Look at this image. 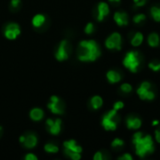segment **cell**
<instances>
[{"label": "cell", "mask_w": 160, "mask_h": 160, "mask_svg": "<svg viewBox=\"0 0 160 160\" xmlns=\"http://www.w3.org/2000/svg\"><path fill=\"white\" fill-rule=\"evenodd\" d=\"M64 153H82V148L78 145V143L76 142V141L74 140H69V141H66L64 142Z\"/></svg>", "instance_id": "10"}, {"label": "cell", "mask_w": 160, "mask_h": 160, "mask_svg": "<svg viewBox=\"0 0 160 160\" xmlns=\"http://www.w3.org/2000/svg\"><path fill=\"white\" fill-rule=\"evenodd\" d=\"M93 158L94 160H102L103 159V154L101 152H97Z\"/></svg>", "instance_id": "34"}, {"label": "cell", "mask_w": 160, "mask_h": 160, "mask_svg": "<svg viewBox=\"0 0 160 160\" xmlns=\"http://www.w3.org/2000/svg\"><path fill=\"white\" fill-rule=\"evenodd\" d=\"M24 142H22V145L27 148V149H32L35 148L36 145L38 144V138L35 134L33 133H28L26 135H24Z\"/></svg>", "instance_id": "13"}, {"label": "cell", "mask_w": 160, "mask_h": 160, "mask_svg": "<svg viewBox=\"0 0 160 160\" xmlns=\"http://www.w3.org/2000/svg\"><path fill=\"white\" fill-rule=\"evenodd\" d=\"M105 46L109 50L120 51L122 47V37L119 33L113 32L105 40Z\"/></svg>", "instance_id": "7"}, {"label": "cell", "mask_w": 160, "mask_h": 160, "mask_svg": "<svg viewBox=\"0 0 160 160\" xmlns=\"http://www.w3.org/2000/svg\"><path fill=\"white\" fill-rule=\"evenodd\" d=\"M45 22H46V17H45V15H43L41 13L36 14L32 19V24L35 28L42 27L44 25Z\"/></svg>", "instance_id": "16"}, {"label": "cell", "mask_w": 160, "mask_h": 160, "mask_svg": "<svg viewBox=\"0 0 160 160\" xmlns=\"http://www.w3.org/2000/svg\"><path fill=\"white\" fill-rule=\"evenodd\" d=\"M133 1H134L136 7H142L146 4L147 0H133Z\"/></svg>", "instance_id": "33"}, {"label": "cell", "mask_w": 160, "mask_h": 160, "mask_svg": "<svg viewBox=\"0 0 160 160\" xmlns=\"http://www.w3.org/2000/svg\"><path fill=\"white\" fill-rule=\"evenodd\" d=\"M148 67L151 70L158 72L160 71V61H152L148 64Z\"/></svg>", "instance_id": "24"}, {"label": "cell", "mask_w": 160, "mask_h": 160, "mask_svg": "<svg viewBox=\"0 0 160 160\" xmlns=\"http://www.w3.org/2000/svg\"><path fill=\"white\" fill-rule=\"evenodd\" d=\"M137 94L142 100H153L155 98V93L152 90V84L149 82H143L137 89Z\"/></svg>", "instance_id": "5"}, {"label": "cell", "mask_w": 160, "mask_h": 160, "mask_svg": "<svg viewBox=\"0 0 160 160\" xmlns=\"http://www.w3.org/2000/svg\"><path fill=\"white\" fill-rule=\"evenodd\" d=\"M1 130H2V128H1V127H0V131H1Z\"/></svg>", "instance_id": "39"}, {"label": "cell", "mask_w": 160, "mask_h": 160, "mask_svg": "<svg viewBox=\"0 0 160 160\" xmlns=\"http://www.w3.org/2000/svg\"><path fill=\"white\" fill-rule=\"evenodd\" d=\"M21 34V27L16 22H8L4 28V36L6 38L13 40Z\"/></svg>", "instance_id": "8"}, {"label": "cell", "mask_w": 160, "mask_h": 160, "mask_svg": "<svg viewBox=\"0 0 160 160\" xmlns=\"http://www.w3.org/2000/svg\"><path fill=\"white\" fill-rule=\"evenodd\" d=\"M113 20L119 26H126L128 24V16L124 11H116L113 15Z\"/></svg>", "instance_id": "12"}, {"label": "cell", "mask_w": 160, "mask_h": 160, "mask_svg": "<svg viewBox=\"0 0 160 160\" xmlns=\"http://www.w3.org/2000/svg\"><path fill=\"white\" fill-rule=\"evenodd\" d=\"M120 89H121V91H122V92H124V93H129V92H131V91H132V86H131V84H129V83L126 82V83L121 84Z\"/></svg>", "instance_id": "28"}, {"label": "cell", "mask_w": 160, "mask_h": 160, "mask_svg": "<svg viewBox=\"0 0 160 160\" xmlns=\"http://www.w3.org/2000/svg\"><path fill=\"white\" fill-rule=\"evenodd\" d=\"M90 104L94 110H98L103 105V99L99 96H94L90 100Z\"/></svg>", "instance_id": "21"}, {"label": "cell", "mask_w": 160, "mask_h": 160, "mask_svg": "<svg viewBox=\"0 0 160 160\" xmlns=\"http://www.w3.org/2000/svg\"><path fill=\"white\" fill-rule=\"evenodd\" d=\"M61 126H62V121L61 119L57 118L54 120L53 124L48 128V131L52 134V135H58L61 132Z\"/></svg>", "instance_id": "18"}, {"label": "cell", "mask_w": 160, "mask_h": 160, "mask_svg": "<svg viewBox=\"0 0 160 160\" xmlns=\"http://www.w3.org/2000/svg\"><path fill=\"white\" fill-rule=\"evenodd\" d=\"M21 5V0H11L10 1V7L14 9L18 8Z\"/></svg>", "instance_id": "30"}, {"label": "cell", "mask_w": 160, "mask_h": 160, "mask_svg": "<svg viewBox=\"0 0 160 160\" xmlns=\"http://www.w3.org/2000/svg\"><path fill=\"white\" fill-rule=\"evenodd\" d=\"M155 137H156V141L160 143V129H158L155 131Z\"/></svg>", "instance_id": "35"}, {"label": "cell", "mask_w": 160, "mask_h": 160, "mask_svg": "<svg viewBox=\"0 0 160 160\" xmlns=\"http://www.w3.org/2000/svg\"><path fill=\"white\" fill-rule=\"evenodd\" d=\"M150 12H151L152 18L156 22H160V7H158V6L152 7L150 9Z\"/></svg>", "instance_id": "22"}, {"label": "cell", "mask_w": 160, "mask_h": 160, "mask_svg": "<svg viewBox=\"0 0 160 160\" xmlns=\"http://www.w3.org/2000/svg\"><path fill=\"white\" fill-rule=\"evenodd\" d=\"M70 45H69V42L66 39L62 40L55 52V58L56 60L62 62V61H65L67 60L68 57H69V53H70Z\"/></svg>", "instance_id": "6"}, {"label": "cell", "mask_w": 160, "mask_h": 160, "mask_svg": "<svg viewBox=\"0 0 160 160\" xmlns=\"http://www.w3.org/2000/svg\"><path fill=\"white\" fill-rule=\"evenodd\" d=\"M29 116L30 118L33 120V121H36V122H38L40 121L41 119H43L44 117V112L42 109L40 108H34L30 111L29 112Z\"/></svg>", "instance_id": "15"}, {"label": "cell", "mask_w": 160, "mask_h": 160, "mask_svg": "<svg viewBox=\"0 0 160 160\" xmlns=\"http://www.w3.org/2000/svg\"><path fill=\"white\" fill-rule=\"evenodd\" d=\"M132 142L135 146L136 155L140 158H144L147 154L154 152V142L150 135H143L142 132H136L133 135Z\"/></svg>", "instance_id": "2"}, {"label": "cell", "mask_w": 160, "mask_h": 160, "mask_svg": "<svg viewBox=\"0 0 160 160\" xmlns=\"http://www.w3.org/2000/svg\"><path fill=\"white\" fill-rule=\"evenodd\" d=\"M145 19H146V16L143 13H139V14H137V15H135L133 17V22L135 23H141V22H144Z\"/></svg>", "instance_id": "26"}, {"label": "cell", "mask_w": 160, "mask_h": 160, "mask_svg": "<svg viewBox=\"0 0 160 160\" xmlns=\"http://www.w3.org/2000/svg\"><path fill=\"white\" fill-rule=\"evenodd\" d=\"M24 138H25V136H24V135H22V136H21V137H20V142H21V143H22V142H24Z\"/></svg>", "instance_id": "37"}, {"label": "cell", "mask_w": 160, "mask_h": 160, "mask_svg": "<svg viewBox=\"0 0 160 160\" xmlns=\"http://www.w3.org/2000/svg\"><path fill=\"white\" fill-rule=\"evenodd\" d=\"M95 30V26H94V23L93 22H88L85 27H84V32L87 34V35H91Z\"/></svg>", "instance_id": "27"}, {"label": "cell", "mask_w": 160, "mask_h": 160, "mask_svg": "<svg viewBox=\"0 0 160 160\" xmlns=\"http://www.w3.org/2000/svg\"><path fill=\"white\" fill-rule=\"evenodd\" d=\"M142 41H143V34L141 32H137L131 38L130 43L133 47H138L142 43Z\"/></svg>", "instance_id": "20"}, {"label": "cell", "mask_w": 160, "mask_h": 160, "mask_svg": "<svg viewBox=\"0 0 160 160\" xmlns=\"http://www.w3.org/2000/svg\"><path fill=\"white\" fill-rule=\"evenodd\" d=\"M121 0H109V2H112V3H119Z\"/></svg>", "instance_id": "38"}, {"label": "cell", "mask_w": 160, "mask_h": 160, "mask_svg": "<svg viewBox=\"0 0 160 160\" xmlns=\"http://www.w3.org/2000/svg\"><path fill=\"white\" fill-rule=\"evenodd\" d=\"M107 80L111 82V83H116L119 82L122 80V76L118 71L115 70H109L106 74Z\"/></svg>", "instance_id": "17"}, {"label": "cell", "mask_w": 160, "mask_h": 160, "mask_svg": "<svg viewBox=\"0 0 160 160\" xmlns=\"http://www.w3.org/2000/svg\"><path fill=\"white\" fill-rule=\"evenodd\" d=\"M44 150L49 154H56L59 152V147L53 143H47L44 146Z\"/></svg>", "instance_id": "23"}, {"label": "cell", "mask_w": 160, "mask_h": 160, "mask_svg": "<svg viewBox=\"0 0 160 160\" xmlns=\"http://www.w3.org/2000/svg\"><path fill=\"white\" fill-rule=\"evenodd\" d=\"M128 129H139L142 127V120L136 116H129L126 121Z\"/></svg>", "instance_id": "14"}, {"label": "cell", "mask_w": 160, "mask_h": 160, "mask_svg": "<svg viewBox=\"0 0 160 160\" xmlns=\"http://www.w3.org/2000/svg\"><path fill=\"white\" fill-rule=\"evenodd\" d=\"M47 107L54 114H63L64 113V111H65V105H64V103L56 96L51 97L50 103H48Z\"/></svg>", "instance_id": "9"}, {"label": "cell", "mask_w": 160, "mask_h": 160, "mask_svg": "<svg viewBox=\"0 0 160 160\" xmlns=\"http://www.w3.org/2000/svg\"><path fill=\"white\" fill-rule=\"evenodd\" d=\"M124 106H125V104H124V102H122V101H117V102H115L114 104H113V109L115 110V111H120V110H122L123 108H124Z\"/></svg>", "instance_id": "29"}, {"label": "cell", "mask_w": 160, "mask_h": 160, "mask_svg": "<svg viewBox=\"0 0 160 160\" xmlns=\"http://www.w3.org/2000/svg\"><path fill=\"white\" fill-rule=\"evenodd\" d=\"M123 65L131 72L136 73L138 71V68L141 65V56L140 53L136 51H130L128 52L124 60Z\"/></svg>", "instance_id": "3"}, {"label": "cell", "mask_w": 160, "mask_h": 160, "mask_svg": "<svg viewBox=\"0 0 160 160\" xmlns=\"http://www.w3.org/2000/svg\"><path fill=\"white\" fill-rule=\"evenodd\" d=\"M101 54L98 44L94 39L82 40L77 50L78 59L82 62L96 61Z\"/></svg>", "instance_id": "1"}, {"label": "cell", "mask_w": 160, "mask_h": 160, "mask_svg": "<svg viewBox=\"0 0 160 160\" xmlns=\"http://www.w3.org/2000/svg\"><path fill=\"white\" fill-rule=\"evenodd\" d=\"M24 159L25 160H38V157H37L36 155L32 154V153H28V154H26V155H25V157H24Z\"/></svg>", "instance_id": "32"}, {"label": "cell", "mask_w": 160, "mask_h": 160, "mask_svg": "<svg viewBox=\"0 0 160 160\" xmlns=\"http://www.w3.org/2000/svg\"><path fill=\"white\" fill-rule=\"evenodd\" d=\"M124 144H125L124 141L119 139V138H116L112 142V148H121V147H123Z\"/></svg>", "instance_id": "25"}, {"label": "cell", "mask_w": 160, "mask_h": 160, "mask_svg": "<svg viewBox=\"0 0 160 160\" xmlns=\"http://www.w3.org/2000/svg\"><path fill=\"white\" fill-rule=\"evenodd\" d=\"M116 115H117V111H115L114 109H112V111H110L106 114H104V116L102 118V121H101V125L106 130L113 131V130L116 129L117 123L114 120Z\"/></svg>", "instance_id": "4"}, {"label": "cell", "mask_w": 160, "mask_h": 160, "mask_svg": "<svg viewBox=\"0 0 160 160\" xmlns=\"http://www.w3.org/2000/svg\"><path fill=\"white\" fill-rule=\"evenodd\" d=\"M158 124H159V121H158V120H154V121H153V123H152V125H153V126H158Z\"/></svg>", "instance_id": "36"}, {"label": "cell", "mask_w": 160, "mask_h": 160, "mask_svg": "<svg viewBox=\"0 0 160 160\" xmlns=\"http://www.w3.org/2000/svg\"><path fill=\"white\" fill-rule=\"evenodd\" d=\"M118 159L119 160H132L133 159V158H132V156H131L130 154H128V153H126V154H124L123 156L119 157V158H118Z\"/></svg>", "instance_id": "31"}, {"label": "cell", "mask_w": 160, "mask_h": 160, "mask_svg": "<svg viewBox=\"0 0 160 160\" xmlns=\"http://www.w3.org/2000/svg\"><path fill=\"white\" fill-rule=\"evenodd\" d=\"M110 13V8L109 5L105 2L98 3L97 7V20L98 22H101L104 20V18Z\"/></svg>", "instance_id": "11"}, {"label": "cell", "mask_w": 160, "mask_h": 160, "mask_svg": "<svg viewBox=\"0 0 160 160\" xmlns=\"http://www.w3.org/2000/svg\"><path fill=\"white\" fill-rule=\"evenodd\" d=\"M160 43V38H159V35L156 32L154 33H151L149 36H148V44L155 48V47H158Z\"/></svg>", "instance_id": "19"}]
</instances>
